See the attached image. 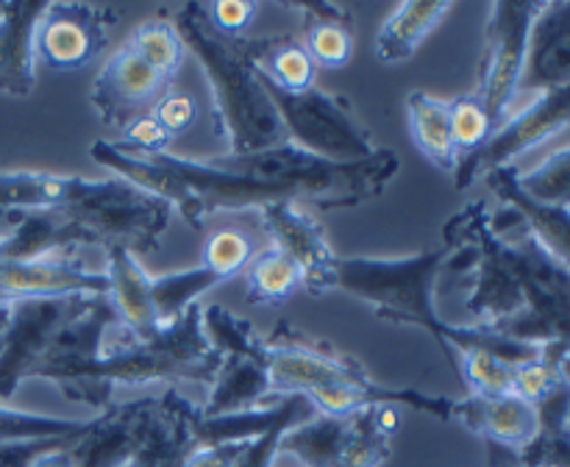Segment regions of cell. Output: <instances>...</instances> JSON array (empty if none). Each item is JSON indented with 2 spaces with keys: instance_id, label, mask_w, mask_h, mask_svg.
<instances>
[{
  "instance_id": "obj_18",
  "label": "cell",
  "mask_w": 570,
  "mask_h": 467,
  "mask_svg": "<svg viewBox=\"0 0 570 467\" xmlns=\"http://www.w3.org/2000/svg\"><path fill=\"white\" fill-rule=\"evenodd\" d=\"M560 87H570V0L543 3L534 17L518 95H543Z\"/></svg>"
},
{
  "instance_id": "obj_9",
  "label": "cell",
  "mask_w": 570,
  "mask_h": 467,
  "mask_svg": "<svg viewBox=\"0 0 570 467\" xmlns=\"http://www.w3.org/2000/svg\"><path fill=\"white\" fill-rule=\"evenodd\" d=\"M95 295H53V298H22L9 304V320L0 331V404L33 378L50 342L61 326L81 315Z\"/></svg>"
},
{
  "instance_id": "obj_35",
  "label": "cell",
  "mask_w": 570,
  "mask_h": 467,
  "mask_svg": "<svg viewBox=\"0 0 570 467\" xmlns=\"http://www.w3.org/2000/svg\"><path fill=\"white\" fill-rule=\"evenodd\" d=\"M449 122L451 139H454V148L460 159L476 153V150L488 142L490 133L495 131L488 111H484L482 100L473 92L456 95V98L449 100Z\"/></svg>"
},
{
  "instance_id": "obj_11",
  "label": "cell",
  "mask_w": 570,
  "mask_h": 467,
  "mask_svg": "<svg viewBox=\"0 0 570 467\" xmlns=\"http://www.w3.org/2000/svg\"><path fill=\"white\" fill-rule=\"evenodd\" d=\"M122 9L98 3H48L37 26V61L53 70L72 72L92 64L109 44Z\"/></svg>"
},
{
  "instance_id": "obj_3",
  "label": "cell",
  "mask_w": 570,
  "mask_h": 467,
  "mask_svg": "<svg viewBox=\"0 0 570 467\" xmlns=\"http://www.w3.org/2000/svg\"><path fill=\"white\" fill-rule=\"evenodd\" d=\"M456 248L438 245L410 256H337L334 261V289L373 309L379 320L415 326L432 334L443 348L449 365L456 367V356L468 348H482L510 361L527 365L543 356V345L521 342L488 326H456L438 311V276L449 267Z\"/></svg>"
},
{
  "instance_id": "obj_27",
  "label": "cell",
  "mask_w": 570,
  "mask_h": 467,
  "mask_svg": "<svg viewBox=\"0 0 570 467\" xmlns=\"http://www.w3.org/2000/svg\"><path fill=\"white\" fill-rule=\"evenodd\" d=\"M406 117H410V133L417 150L434 167L454 172L460 156H456L454 139H451L449 100H440L429 92H412L406 98Z\"/></svg>"
},
{
  "instance_id": "obj_43",
  "label": "cell",
  "mask_w": 570,
  "mask_h": 467,
  "mask_svg": "<svg viewBox=\"0 0 570 467\" xmlns=\"http://www.w3.org/2000/svg\"><path fill=\"white\" fill-rule=\"evenodd\" d=\"M72 443H76V439H72ZM70 445H61V448L48 450V454L39 456L31 467H76V461H72V454H70Z\"/></svg>"
},
{
  "instance_id": "obj_26",
  "label": "cell",
  "mask_w": 570,
  "mask_h": 467,
  "mask_svg": "<svg viewBox=\"0 0 570 467\" xmlns=\"http://www.w3.org/2000/svg\"><path fill=\"white\" fill-rule=\"evenodd\" d=\"M250 59L259 67L262 76L287 92H304L315 87L317 64L306 53L304 42L293 37H265V39H245Z\"/></svg>"
},
{
  "instance_id": "obj_39",
  "label": "cell",
  "mask_w": 570,
  "mask_h": 467,
  "mask_svg": "<svg viewBox=\"0 0 570 467\" xmlns=\"http://www.w3.org/2000/svg\"><path fill=\"white\" fill-rule=\"evenodd\" d=\"M173 142L170 133L159 126L154 115H142L137 120L128 122L122 128L120 142H115L117 148L126 150V153H137V156H154V153H167V145Z\"/></svg>"
},
{
  "instance_id": "obj_24",
  "label": "cell",
  "mask_w": 570,
  "mask_h": 467,
  "mask_svg": "<svg viewBox=\"0 0 570 467\" xmlns=\"http://www.w3.org/2000/svg\"><path fill=\"white\" fill-rule=\"evenodd\" d=\"M306 26L304 48L317 67L340 70L354 56V17L337 3H287Z\"/></svg>"
},
{
  "instance_id": "obj_21",
  "label": "cell",
  "mask_w": 570,
  "mask_h": 467,
  "mask_svg": "<svg viewBox=\"0 0 570 467\" xmlns=\"http://www.w3.org/2000/svg\"><path fill=\"white\" fill-rule=\"evenodd\" d=\"M273 398L276 395H273V384L265 367V345L259 354H223L220 367L209 384L206 404H200V415H239V411L259 409Z\"/></svg>"
},
{
  "instance_id": "obj_20",
  "label": "cell",
  "mask_w": 570,
  "mask_h": 467,
  "mask_svg": "<svg viewBox=\"0 0 570 467\" xmlns=\"http://www.w3.org/2000/svg\"><path fill=\"white\" fill-rule=\"evenodd\" d=\"M106 298L117 315V328L137 339H150L161 331L165 322L159 320L150 295V276L139 265L137 254L128 248L106 250Z\"/></svg>"
},
{
  "instance_id": "obj_2",
  "label": "cell",
  "mask_w": 570,
  "mask_h": 467,
  "mask_svg": "<svg viewBox=\"0 0 570 467\" xmlns=\"http://www.w3.org/2000/svg\"><path fill=\"white\" fill-rule=\"evenodd\" d=\"M173 206L120 176H70L59 206L9 215L0 228V259L37 261L72 256V248H128L156 254L170 228Z\"/></svg>"
},
{
  "instance_id": "obj_12",
  "label": "cell",
  "mask_w": 570,
  "mask_h": 467,
  "mask_svg": "<svg viewBox=\"0 0 570 467\" xmlns=\"http://www.w3.org/2000/svg\"><path fill=\"white\" fill-rule=\"evenodd\" d=\"M170 87L137 50L122 44L95 76L89 100L104 126L122 131L131 120L148 115Z\"/></svg>"
},
{
  "instance_id": "obj_37",
  "label": "cell",
  "mask_w": 570,
  "mask_h": 467,
  "mask_svg": "<svg viewBox=\"0 0 570 467\" xmlns=\"http://www.w3.org/2000/svg\"><path fill=\"white\" fill-rule=\"evenodd\" d=\"M568 381L570 378L566 367H562L557 359H551L543 348V356H540V359L515 367V376H512V393H515L518 398L538 406L546 395H551L557 387H562V384Z\"/></svg>"
},
{
  "instance_id": "obj_41",
  "label": "cell",
  "mask_w": 570,
  "mask_h": 467,
  "mask_svg": "<svg viewBox=\"0 0 570 467\" xmlns=\"http://www.w3.org/2000/svg\"><path fill=\"white\" fill-rule=\"evenodd\" d=\"M76 437L28 439V443H0V467H31L48 450L70 445Z\"/></svg>"
},
{
  "instance_id": "obj_16",
  "label": "cell",
  "mask_w": 570,
  "mask_h": 467,
  "mask_svg": "<svg viewBox=\"0 0 570 467\" xmlns=\"http://www.w3.org/2000/svg\"><path fill=\"white\" fill-rule=\"evenodd\" d=\"M200 406L184 398L176 387H167L165 393L156 395V404L150 409L148 423L142 428L137 450L131 454L126 467H184L200 448L198 423Z\"/></svg>"
},
{
  "instance_id": "obj_23",
  "label": "cell",
  "mask_w": 570,
  "mask_h": 467,
  "mask_svg": "<svg viewBox=\"0 0 570 467\" xmlns=\"http://www.w3.org/2000/svg\"><path fill=\"white\" fill-rule=\"evenodd\" d=\"M454 9L451 0H406L379 28L373 53L382 64H404Z\"/></svg>"
},
{
  "instance_id": "obj_10",
  "label": "cell",
  "mask_w": 570,
  "mask_h": 467,
  "mask_svg": "<svg viewBox=\"0 0 570 467\" xmlns=\"http://www.w3.org/2000/svg\"><path fill=\"white\" fill-rule=\"evenodd\" d=\"M566 128H570V87L534 95L532 103L507 117L476 153L460 159L456 170L451 172L454 187L460 192L462 189H471L490 170L512 167L523 153L549 142L551 137L562 133Z\"/></svg>"
},
{
  "instance_id": "obj_19",
  "label": "cell",
  "mask_w": 570,
  "mask_h": 467,
  "mask_svg": "<svg viewBox=\"0 0 570 467\" xmlns=\"http://www.w3.org/2000/svg\"><path fill=\"white\" fill-rule=\"evenodd\" d=\"M48 0L0 3V92L28 98L37 87V26Z\"/></svg>"
},
{
  "instance_id": "obj_42",
  "label": "cell",
  "mask_w": 570,
  "mask_h": 467,
  "mask_svg": "<svg viewBox=\"0 0 570 467\" xmlns=\"http://www.w3.org/2000/svg\"><path fill=\"white\" fill-rule=\"evenodd\" d=\"M250 443V439H248ZM248 443H215L200 445L193 450L184 467H237L239 456L245 454Z\"/></svg>"
},
{
  "instance_id": "obj_40",
  "label": "cell",
  "mask_w": 570,
  "mask_h": 467,
  "mask_svg": "<svg viewBox=\"0 0 570 467\" xmlns=\"http://www.w3.org/2000/svg\"><path fill=\"white\" fill-rule=\"evenodd\" d=\"M195 111H198V106H195L193 95L184 92V89L170 87L161 95L159 103L150 109V115L159 120V126L165 128L170 137H178V133L189 131V126L195 122Z\"/></svg>"
},
{
  "instance_id": "obj_8",
  "label": "cell",
  "mask_w": 570,
  "mask_h": 467,
  "mask_svg": "<svg viewBox=\"0 0 570 467\" xmlns=\"http://www.w3.org/2000/svg\"><path fill=\"white\" fill-rule=\"evenodd\" d=\"M543 3L538 0H495L484 20V56L476 98L482 100L493 128L510 117L521 89L529 53V33Z\"/></svg>"
},
{
  "instance_id": "obj_36",
  "label": "cell",
  "mask_w": 570,
  "mask_h": 467,
  "mask_svg": "<svg viewBox=\"0 0 570 467\" xmlns=\"http://www.w3.org/2000/svg\"><path fill=\"white\" fill-rule=\"evenodd\" d=\"M518 181L534 200L570 209V145L551 153L529 172H518Z\"/></svg>"
},
{
  "instance_id": "obj_38",
  "label": "cell",
  "mask_w": 570,
  "mask_h": 467,
  "mask_svg": "<svg viewBox=\"0 0 570 467\" xmlns=\"http://www.w3.org/2000/svg\"><path fill=\"white\" fill-rule=\"evenodd\" d=\"M204 11L217 33L228 39H245L259 14V3L256 0H215V3H204Z\"/></svg>"
},
{
  "instance_id": "obj_25",
  "label": "cell",
  "mask_w": 570,
  "mask_h": 467,
  "mask_svg": "<svg viewBox=\"0 0 570 467\" xmlns=\"http://www.w3.org/2000/svg\"><path fill=\"white\" fill-rule=\"evenodd\" d=\"M401 428V406H367L351 415L348 437L337 467H379L393 454V437Z\"/></svg>"
},
{
  "instance_id": "obj_17",
  "label": "cell",
  "mask_w": 570,
  "mask_h": 467,
  "mask_svg": "<svg viewBox=\"0 0 570 467\" xmlns=\"http://www.w3.org/2000/svg\"><path fill=\"white\" fill-rule=\"evenodd\" d=\"M454 420L482 437L490 450L518 454L532 443L538 434V406L512 395L501 398H473L454 400Z\"/></svg>"
},
{
  "instance_id": "obj_5",
  "label": "cell",
  "mask_w": 570,
  "mask_h": 467,
  "mask_svg": "<svg viewBox=\"0 0 570 467\" xmlns=\"http://www.w3.org/2000/svg\"><path fill=\"white\" fill-rule=\"evenodd\" d=\"M184 48L193 50L212 89L217 128L228 156L259 153L287 142V131L273 106L259 67L250 59L245 39H228L206 20L204 3H187L173 14Z\"/></svg>"
},
{
  "instance_id": "obj_31",
  "label": "cell",
  "mask_w": 570,
  "mask_h": 467,
  "mask_svg": "<svg viewBox=\"0 0 570 467\" xmlns=\"http://www.w3.org/2000/svg\"><path fill=\"white\" fill-rule=\"evenodd\" d=\"M126 44L131 50H137L142 56V61H148L167 83H173V78L181 70L184 56H187L181 33L176 31L173 20H161V17L139 22Z\"/></svg>"
},
{
  "instance_id": "obj_28",
  "label": "cell",
  "mask_w": 570,
  "mask_h": 467,
  "mask_svg": "<svg viewBox=\"0 0 570 467\" xmlns=\"http://www.w3.org/2000/svg\"><path fill=\"white\" fill-rule=\"evenodd\" d=\"M351 417L315 415L289 428L278 443V456H295L304 467H337L348 437Z\"/></svg>"
},
{
  "instance_id": "obj_7",
  "label": "cell",
  "mask_w": 570,
  "mask_h": 467,
  "mask_svg": "<svg viewBox=\"0 0 570 467\" xmlns=\"http://www.w3.org/2000/svg\"><path fill=\"white\" fill-rule=\"evenodd\" d=\"M265 87L282 117L287 142L298 145L306 153L345 165V161L371 159L379 150L365 128L356 122L354 109L343 95L317 87L304 89V92H287L267 78Z\"/></svg>"
},
{
  "instance_id": "obj_32",
  "label": "cell",
  "mask_w": 570,
  "mask_h": 467,
  "mask_svg": "<svg viewBox=\"0 0 570 467\" xmlns=\"http://www.w3.org/2000/svg\"><path fill=\"white\" fill-rule=\"evenodd\" d=\"M256 254H259L256 239L245 228L220 226L206 237L204 248H200V265L215 272L217 278L228 281V278L245 272V267L250 265Z\"/></svg>"
},
{
  "instance_id": "obj_33",
  "label": "cell",
  "mask_w": 570,
  "mask_h": 467,
  "mask_svg": "<svg viewBox=\"0 0 570 467\" xmlns=\"http://www.w3.org/2000/svg\"><path fill=\"white\" fill-rule=\"evenodd\" d=\"M83 426H87V420H76V417L37 415V411L9 409L6 404H0V443L78 437Z\"/></svg>"
},
{
  "instance_id": "obj_34",
  "label": "cell",
  "mask_w": 570,
  "mask_h": 467,
  "mask_svg": "<svg viewBox=\"0 0 570 467\" xmlns=\"http://www.w3.org/2000/svg\"><path fill=\"white\" fill-rule=\"evenodd\" d=\"M456 370L465 376L473 398H501L512 395V376L515 367L482 348H468L456 356Z\"/></svg>"
},
{
  "instance_id": "obj_44",
  "label": "cell",
  "mask_w": 570,
  "mask_h": 467,
  "mask_svg": "<svg viewBox=\"0 0 570 467\" xmlns=\"http://www.w3.org/2000/svg\"><path fill=\"white\" fill-rule=\"evenodd\" d=\"M0 345H3V342H0Z\"/></svg>"
},
{
  "instance_id": "obj_15",
  "label": "cell",
  "mask_w": 570,
  "mask_h": 467,
  "mask_svg": "<svg viewBox=\"0 0 570 467\" xmlns=\"http://www.w3.org/2000/svg\"><path fill=\"white\" fill-rule=\"evenodd\" d=\"M154 404L156 395L115 400L104 411H98V417L87 420L83 431L70 445L76 467H126L137 450Z\"/></svg>"
},
{
  "instance_id": "obj_30",
  "label": "cell",
  "mask_w": 570,
  "mask_h": 467,
  "mask_svg": "<svg viewBox=\"0 0 570 467\" xmlns=\"http://www.w3.org/2000/svg\"><path fill=\"white\" fill-rule=\"evenodd\" d=\"M217 284H223V278H217L215 272L206 270L204 265L165 272V276H150V295H154L156 315H159V320L165 322V326L167 322L178 320L189 306L198 304L200 295L215 289Z\"/></svg>"
},
{
  "instance_id": "obj_14",
  "label": "cell",
  "mask_w": 570,
  "mask_h": 467,
  "mask_svg": "<svg viewBox=\"0 0 570 467\" xmlns=\"http://www.w3.org/2000/svg\"><path fill=\"white\" fill-rule=\"evenodd\" d=\"M106 276L87 270L72 256H50L37 261L0 259V331L9 320V304L22 298L53 295H106Z\"/></svg>"
},
{
  "instance_id": "obj_13",
  "label": "cell",
  "mask_w": 570,
  "mask_h": 467,
  "mask_svg": "<svg viewBox=\"0 0 570 467\" xmlns=\"http://www.w3.org/2000/svg\"><path fill=\"white\" fill-rule=\"evenodd\" d=\"M259 220L273 248L287 254L304 270V292L315 295V298L332 292L337 254L328 245L321 222L309 211L301 209L295 200L267 206L259 211Z\"/></svg>"
},
{
  "instance_id": "obj_29",
  "label": "cell",
  "mask_w": 570,
  "mask_h": 467,
  "mask_svg": "<svg viewBox=\"0 0 570 467\" xmlns=\"http://www.w3.org/2000/svg\"><path fill=\"white\" fill-rule=\"evenodd\" d=\"M304 289V270L278 248H265L245 267V298L254 306H282Z\"/></svg>"
},
{
  "instance_id": "obj_22",
  "label": "cell",
  "mask_w": 570,
  "mask_h": 467,
  "mask_svg": "<svg viewBox=\"0 0 570 467\" xmlns=\"http://www.w3.org/2000/svg\"><path fill=\"white\" fill-rule=\"evenodd\" d=\"M484 181L499 195L501 203L512 206L523 217L532 237L570 270V209L543 203V200H534L532 195L523 192L515 165L490 170Z\"/></svg>"
},
{
  "instance_id": "obj_6",
  "label": "cell",
  "mask_w": 570,
  "mask_h": 467,
  "mask_svg": "<svg viewBox=\"0 0 570 467\" xmlns=\"http://www.w3.org/2000/svg\"><path fill=\"white\" fill-rule=\"evenodd\" d=\"M490 228L501 239L507 265L515 272L527 300L523 315L499 331L521 342L543 345L570 378V270L532 237L512 206L490 211Z\"/></svg>"
},
{
  "instance_id": "obj_1",
  "label": "cell",
  "mask_w": 570,
  "mask_h": 467,
  "mask_svg": "<svg viewBox=\"0 0 570 467\" xmlns=\"http://www.w3.org/2000/svg\"><path fill=\"white\" fill-rule=\"evenodd\" d=\"M89 156L111 176L167 200L173 211L198 231L220 211H262L284 200H312L321 209L360 206L379 198L401 170V159L387 148H379L371 159L337 165L317 159L293 142L206 161L176 153L137 156L109 139H95Z\"/></svg>"
},
{
  "instance_id": "obj_4",
  "label": "cell",
  "mask_w": 570,
  "mask_h": 467,
  "mask_svg": "<svg viewBox=\"0 0 570 467\" xmlns=\"http://www.w3.org/2000/svg\"><path fill=\"white\" fill-rule=\"evenodd\" d=\"M117 331L120 337H106L104 350L92 365L56 387L65 398L104 411L115 404L117 387L137 389L176 381H198L209 387L223 361V354L212 345L204 328L200 304L189 306L178 320L161 326V331L150 339H137L122 328Z\"/></svg>"
}]
</instances>
